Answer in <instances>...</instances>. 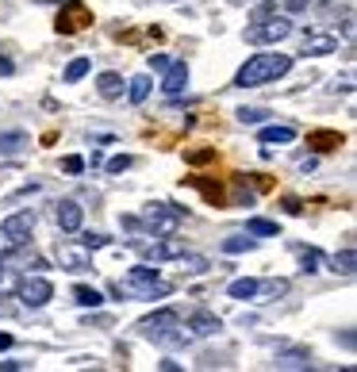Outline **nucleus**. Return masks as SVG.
Returning <instances> with one entry per match:
<instances>
[{"instance_id": "1", "label": "nucleus", "mask_w": 357, "mask_h": 372, "mask_svg": "<svg viewBox=\"0 0 357 372\" xmlns=\"http://www.w3.org/2000/svg\"><path fill=\"white\" fill-rule=\"evenodd\" d=\"M139 334L146 342H158V345H189L192 342L189 326L181 322V315H177L173 307H161V311L146 315L139 322Z\"/></svg>"}, {"instance_id": "2", "label": "nucleus", "mask_w": 357, "mask_h": 372, "mask_svg": "<svg viewBox=\"0 0 357 372\" xmlns=\"http://www.w3.org/2000/svg\"><path fill=\"white\" fill-rule=\"evenodd\" d=\"M292 69V54H254L246 66L234 74V88H257L269 85V81H281Z\"/></svg>"}, {"instance_id": "3", "label": "nucleus", "mask_w": 357, "mask_h": 372, "mask_svg": "<svg viewBox=\"0 0 357 372\" xmlns=\"http://www.w3.org/2000/svg\"><path fill=\"white\" fill-rule=\"evenodd\" d=\"M116 296H131V299H161L169 296V284L161 280L158 269L150 265H135L123 273V280H116Z\"/></svg>"}, {"instance_id": "4", "label": "nucleus", "mask_w": 357, "mask_h": 372, "mask_svg": "<svg viewBox=\"0 0 357 372\" xmlns=\"http://www.w3.org/2000/svg\"><path fill=\"white\" fill-rule=\"evenodd\" d=\"M139 223L146 226V230H154V238H158V234H177V226L184 223V207L166 204V200H154V204H146Z\"/></svg>"}, {"instance_id": "5", "label": "nucleus", "mask_w": 357, "mask_h": 372, "mask_svg": "<svg viewBox=\"0 0 357 372\" xmlns=\"http://www.w3.org/2000/svg\"><path fill=\"white\" fill-rule=\"evenodd\" d=\"M292 35V20L288 15H269V20H254V27H246V43L250 46H277Z\"/></svg>"}, {"instance_id": "6", "label": "nucleus", "mask_w": 357, "mask_h": 372, "mask_svg": "<svg viewBox=\"0 0 357 372\" xmlns=\"http://www.w3.org/2000/svg\"><path fill=\"white\" fill-rule=\"evenodd\" d=\"M15 299H20L23 307H46L54 299V284L46 277H23L20 284H15Z\"/></svg>"}, {"instance_id": "7", "label": "nucleus", "mask_w": 357, "mask_h": 372, "mask_svg": "<svg viewBox=\"0 0 357 372\" xmlns=\"http://www.w3.org/2000/svg\"><path fill=\"white\" fill-rule=\"evenodd\" d=\"M88 23H93V12H88L85 4H81V0H66V4H62V12H58V23H54V27H58V35H77L81 27H88Z\"/></svg>"}, {"instance_id": "8", "label": "nucleus", "mask_w": 357, "mask_h": 372, "mask_svg": "<svg viewBox=\"0 0 357 372\" xmlns=\"http://www.w3.org/2000/svg\"><path fill=\"white\" fill-rule=\"evenodd\" d=\"M0 230L15 242V246H27L31 242V230H35V212H15L0 223Z\"/></svg>"}, {"instance_id": "9", "label": "nucleus", "mask_w": 357, "mask_h": 372, "mask_svg": "<svg viewBox=\"0 0 357 372\" xmlns=\"http://www.w3.org/2000/svg\"><path fill=\"white\" fill-rule=\"evenodd\" d=\"M184 249H189L184 238H177V234H158V242L146 246V257H150V261H177Z\"/></svg>"}, {"instance_id": "10", "label": "nucleus", "mask_w": 357, "mask_h": 372, "mask_svg": "<svg viewBox=\"0 0 357 372\" xmlns=\"http://www.w3.org/2000/svg\"><path fill=\"white\" fill-rule=\"evenodd\" d=\"M307 58H323V54H338V35H330V31H307L304 35V50Z\"/></svg>"}, {"instance_id": "11", "label": "nucleus", "mask_w": 357, "mask_h": 372, "mask_svg": "<svg viewBox=\"0 0 357 372\" xmlns=\"http://www.w3.org/2000/svg\"><path fill=\"white\" fill-rule=\"evenodd\" d=\"M184 326H189L192 338H212V334H219V330H223V319L200 307V311H192L189 319H184Z\"/></svg>"}, {"instance_id": "12", "label": "nucleus", "mask_w": 357, "mask_h": 372, "mask_svg": "<svg viewBox=\"0 0 357 372\" xmlns=\"http://www.w3.org/2000/svg\"><path fill=\"white\" fill-rule=\"evenodd\" d=\"M58 265L69 273H93V249L85 246H62L58 249Z\"/></svg>"}, {"instance_id": "13", "label": "nucleus", "mask_w": 357, "mask_h": 372, "mask_svg": "<svg viewBox=\"0 0 357 372\" xmlns=\"http://www.w3.org/2000/svg\"><path fill=\"white\" fill-rule=\"evenodd\" d=\"M161 92L166 96H181L184 88H189V66H184V62H169L166 69H161Z\"/></svg>"}, {"instance_id": "14", "label": "nucleus", "mask_w": 357, "mask_h": 372, "mask_svg": "<svg viewBox=\"0 0 357 372\" xmlns=\"http://www.w3.org/2000/svg\"><path fill=\"white\" fill-rule=\"evenodd\" d=\"M54 219H58V226H62L66 234H77L81 223H85V207H81L77 200H62L58 212H54Z\"/></svg>"}, {"instance_id": "15", "label": "nucleus", "mask_w": 357, "mask_h": 372, "mask_svg": "<svg viewBox=\"0 0 357 372\" xmlns=\"http://www.w3.org/2000/svg\"><path fill=\"white\" fill-rule=\"evenodd\" d=\"M31 146V139L23 131H0V158H15Z\"/></svg>"}, {"instance_id": "16", "label": "nucleus", "mask_w": 357, "mask_h": 372, "mask_svg": "<svg viewBox=\"0 0 357 372\" xmlns=\"http://www.w3.org/2000/svg\"><path fill=\"white\" fill-rule=\"evenodd\" d=\"M96 92H100L104 100L123 96V77H119V74H100V77H96Z\"/></svg>"}, {"instance_id": "17", "label": "nucleus", "mask_w": 357, "mask_h": 372, "mask_svg": "<svg viewBox=\"0 0 357 372\" xmlns=\"http://www.w3.org/2000/svg\"><path fill=\"white\" fill-rule=\"evenodd\" d=\"M262 142H296V127H288V123H273V127H262V135H257Z\"/></svg>"}, {"instance_id": "18", "label": "nucleus", "mask_w": 357, "mask_h": 372, "mask_svg": "<svg viewBox=\"0 0 357 372\" xmlns=\"http://www.w3.org/2000/svg\"><path fill=\"white\" fill-rule=\"evenodd\" d=\"M342 135H338V131H311V135H307V146H315V150H319V153H327V150H335V146H342Z\"/></svg>"}, {"instance_id": "19", "label": "nucleus", "mask_w": 357, "mask_h": 372, "mask_svg": "<svg viewBox=\"0 0 357 372\" xmlns=\"http://www.w3.org/2000/svg\"><path fill=\"white\" fill-rule=\"evenodd\" d=\"M150 88H154V81L146 77V74L131 77V81H127V100H131V104H146V96H150Z\"/></svg>"}, {"instance_id": "20", "label": "nucleus", "mask_w": 357, "mask_h": 372, "mask_svg": "<svg viewBox=\"0 0 357 372\" xmlns=\"http://www.w3.org/2000/svg\"><path fill=\"white\" fill-rule=\"evenodd\" d=\"M257 246V238L254 234H231V238H223V254H250V249Z\"/></svg>"}, {"instance_id": "21", "label": "nucleus", "mask_w": 357, "mask_h": 372, "mask_svg": "<svg viewBox=\"0 0 357 372\" xmlns=\"http://www.w3.org/2000/svg\"><path fill=\"white\" fill-rule=\"evenodd\" d=\"M288 280H257V292L254 299H281V296H288Z\"/></svg>"}, {"instance_id": "22", "label": "nucleus", "mask_w": 357, "mask_h": 372, "mask_svg": "<svg viewBox=\"0 0 357 372\" xmlns=\"http://www.w3.org/2000/svg\"><path fill=\"white\" fill-rule=\"evenodd\" d=\"M177 261H181V273H189V277H200V273H208V269H212V261H208V257L189 254V249H184V254L177 257Z\"/></svg>"}, {"instance_id": "23", "label": "nucleus", "mask_w": 357, "mask_h": 372, "mask_svg": "<svg viewBox=\"0 0 357 372\" xmlns=\"http://www.w3.org/2000/svg\"><path fill=\"white\" fill-rule=\"evenodd\" d=\"M330 269H335V273H342V277H353V269H357V254H353L350 246H346V249H338V254L330 257Z\"/></svg>"}, {"instance_id": "24", "label": "nucleus", "mask_w": 357, "mask_h": 372, "mask_svg": "<svg viewBox=\"0 0 357 372\" xmlns=\"http://www.w3.org/2000/svg\"><path fill=\"white\" fill-rule=\"evenodd\" d=\"M254 292H257V277H242V280L227 284V296L231 299H254Z\"/></svg>"}, {"instance_id": "25", "label": "nucleus", "mask_w": 357, "mask_h": 372, "mask_svg": "<svg viewBox=\"0 0 357 372\" xmlns=\"http://www.w3.org/2000/svg\"><path fill=\"white\" fill-rule=\"evenodd\" d=\"M277 368H311V353H304V350L281 353V357H277Z\"/></svg>"}, {"instance_id": "26", "label": "nucleus", "mask_w": 357, "mask_h": 372, "mask_svg": "<svg viewBox=\"0 0 357 372\" xmlns=\"http://www.w3.org/2000/svg\"><path fill=\"white\" fill-rule=\"evenodd\" d=\"M246 230L254 234V238H277V234H281V226L273 223V219H257V215H254V219L246 223Z\"/></svg>"}, {"instance_id": "27", "label": "nucleus", "mask_w": 357, "mask_h": 372, "mask_svg": "<svg viewBox=\"0 0 357 372\" xmlns=\"http://www.w3.org/2000/svg\"><path fill=\"white\" fill-rule=\"evenodd\" d=\"M73 299H77L81 307H100V303H104V296L96 292V288H85V284L73 288Z\"/></svg>"}, {"instance_id": "28", "label": "nucleus", "mask_w": 357, "mask_h": 372, "mask_svg": "<svg viewBox=\"0 0 357 372\" xmlns=\"http://www.w3.org/2000/svg\"><path fill=\"white\" fill-rule=\"evenodd\" d=\"M88 69H93V62H88V58H73L69 66H66V85H77Z\"/></svg>"}, {"instance_id": "29", "label": "nucleus", "mask_w": 357, "mask_h": 372, "mask_svg": "<svg viewBox=\"0 0 357 372\" xmlns=\"http://www.w3.org/2000/svg\"><path fill=\"white\" fill-rule=\"evenodd\" d=\"M238 116V123H250V127H257V123H265V119L273 116V111H265V108H238L234 111Z\"/></svg>"}, {"instance_id": "30", "label": "nucleus", "mask_w": 357, "mask_h": 372, "mask_svg": "<svg viewBox=\"0 0 357 372\" xmlns=\"http://www.w3.org/2000/svg\"><path fill=\"white\" fill-rule=\"evenodd\" d=\"M108 234H100V230H85V234H81V246H85V249H104V246H108Z\"/></svg>"}, {"instance_id": "31", "label": "nucleus", "mask_w": 357, "mask_h": 372, "mask_svg": "<svg viewBox=\"0 0 357 372\" xmlns=\"http://www.w3.org/2000/svg\"><path fill=\"white\" fill-rule=\"evenodd\" d=\"M319 261H323L319 249H311V246L299 249V265H304V273H319Z\"/></svg>"}, {"instance_id": "32", "label": "nucleus", "mask_w": 357, "mask_h": 372, "mask_svg": "<svg viewBox=\"0 0 357 372\" xmlns=\"http://www.w3.org/2000/svg\"><path fill=\"white\" fill-rule=\"evenodd\" d=\"M192 184H196V188H200V192H204V196H208V200H215V204H219V200H223V192H219V184H208V181H196V177H192Z\"/></svg>"}, {"instance_id": "33", "label": "nucleus", "mask_w": 357, "mask_h": 372, "mask_svg": "<svg viewBox=\"0 0 357 372\" xmlns=\"http://www.w3.org/2000/svg\"><path fill=\"white\" fill-rule=\"evenodd\" d=\"M62 169H66V173H73V177H77L81 169H85V158H77V153H69V158H62Z\"/></svg>"}, {"instance_id": "34", "label": "nucleus", "mask_w": 357, "mask_h": 372, "mask_svg": "<svg viewBox=\"0 0 357 372\" xmlns=\"http://www.w3.org/2000/svg\"><path fill=\"white\" fill-rule=\"evenodd\" d=\"M269 15H277V0H265L254 8V20H269Z\"/></svg>"}, {"instance_id": "35", "label": "nucleus", "mask_w": 357, "mask_h": 372, "mask_svg": "<svg viewBox=\"0 0 357 372\" xmlns=\"http://www.w3.org/2000/svg\"><path fill=\"white\" fill-rule=\"evenodd\" d=\"M15 249H20V246H15V242H12V238H8V234H4V230H0V261H4V257H12V254H15Z\"/></svg>"}, {"instance_id": "36", "label": "nucleus", "mask_w": 357, "mask_h": 372, "mask_svg": "<svg viewBox=\"0 0 357 372\" xmlns=\"http://www.w3.org/2000/svg\"><path fill=\"white\" fill-rule=\"evenodd\" d=\"M123 169H131V158H127V153H119V158L108 161V173H123Z\"/></svg>"}, {"instance_id": "37", "label": "nucleus", "mask_w": 357, "mask_h": 372, "mask_svg": "<svg viewBox=\"0 0 357 372\" xmlns=\"http://www.w3.org/2000/svg\"><path fill=\"white\" fill-rule=\"evenodd\" d=\"M212 158H215V150H192V153H189L192 165H204V161H212Z\"/></svg>"}, {"instance_id": "38", "label": "nucleus", "mask_w": 357, "mask_h": 372, "mask_svg": "<svg viewBox=\"0 0 357 372\" xmlns=\"http://www.w3.org/2000/svg\"><path fill=\"white\" fill-rule=\"evenodd\" d=\"M173 58H166V54H150V69H166Z\"/></svg>"}, {"instance_id": "39", "label": "nucleus", "mask_w": 357, "mask_h": 372, "mask_svg": "<svg viewBox=\"0 0 357 372\" xmlns=\"http://www.w3.org/2000/svg\"><path fill=\"white\" fill-rule=\"evenodd\" d=\"M330 88H335V92H353V77H342V81H335V85H330Z\"/></svg>"}, {"instance_id": "40", "label": "nucleus", "mask_w": 357, "mask_h": 372, "mask_svg": "<svg viewBox=\"0 0 357 372\" xmlns=\"http://www.w3.org/2000/svg\"><path fill=\"white\" fill-rule=\"evenodd\" d=\"M311 0H285V12H304Z\"/></svg>"}, {"instance_id": "41", "label": "nucleus", "mask_w": 357, "mask_h": 372, "mask_svg": "<svg viewBox=\"0 0 357 372\" xmlns=\"http://www.w3.org/2000/svg\"><path fill=\"white\" fill-rule=\"evenodd\" d=\"M285 207H288V212H292V215H299V212H304V204H299V200H296V196H288V200H285Z\"/></svg>"}, {"instance_id": "42", "label": "nucleus", "mask_w": 357, "mask_h": 372, "mask_svg": "<svg viewBox=\"0 0 357 372\" xmlns=\"http://www.w3.org/2000/svg\"><path fill=\"white\" fill-rule=\"evenodd\" d=\"M0 74H15V66H12V58H0Z\"/></svg>"}, {"instance_id": "43", "label": "nucleus", "mask_w": 357, "mask_h": 372, "mask_svg": "<svg viewBox=\"0 0 357 372\" xmlns=\"http://www.w3.org/2000/svg\"><path fill=\"white\" fill-rule=\"evenodd\" d=\"M0 368H4V372H15V368H23V365H20V361H0Z\"/></svg>"}, {"instance_id": "44", "label": "nucleus", "mask_w": 357, "mask_h": 372, "mask_svg": "<svg viewBox=\"0 0 357 372\" xmlns=\"http://www.w3.org/2000/svg\"><path fill=\"white\" fill-rule=\"evenodd\" d=\"M0 350H12V334H0Z\"/></svg>"}, {"instance_id": "45", "label": "nucleus", "mask_w": 357, "mask_h": 372, "mask_svg": "<svg viewBox=\"0 0 357 372\" xmlns=\"http://www.w3.org/2000/svg\"><path fill=\"white\" fill-rule=\"evenodd\" d=\"M231 4H234V8H238V4H246V0H231Z\"/></svg>"}]
</instances>
